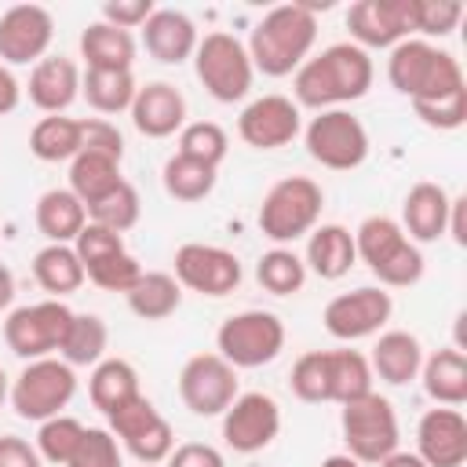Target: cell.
Returning <instances> with one entry per match:
<instances>
[{
	"label": "cell",
	"mask_w": 467,
	"mask_h": 467,
	"mask_svg": "<svg viewBox=\"0 0 467 467\" xmlns=\"http://www.w3.org/2000/svg\"><path fill=\"white\" fill-rule=\"evenodd\" d=\"M376 77V66L368 58V51H361L358 44L343 40V44H328L317 55H310L292 80L296 91V106H310V109H343L347 102H358L368 95Z\"/></svg>",
	"instance_id": "1"
},
{
	"label": "cell",
	"mask_w": 467,
	"mask_h": 467,
	"mask_svg": "<svg viewBox=\"0 0 467 467\" xmlns=\"http://www.w3.org/2000/svg\"><path fill=\"white\" fill-rule=\"evenodd\" d=\"M314 40H317V15H310L303 4H281L255 22L244 47L252 69H259L263 77H288L310 58Z\"/></svg>",
	"instance_id": "2"
},
{
	"label": "cell",
	"mask_w": 467,
	"mask_h": 467,
	"mask_svg": "<svg viewBox=\"0 0 467 467\" xmlns=\"http://www.w3.org/2000/svg\"><path fill=\"white\" fill-rule=\"evenodd\" d=\"M387 80H390L394 91H401L412 102H420V99H441L449 91L467 88L460 62L449 51L434 47L431 40H416V36H405L401 44L390 47Z\"/></svg>",
	"instance_id": "3"
},
{
	"label": "cell",
	"mask_w": 467,
	"mask_h": 467,
	"mask_svg": "<svg viewBox=\"0 0 467 467\" xmlns=\"http://www.w3.org/2000/svg\"><path fill=\"white\" fill-rule=\"evenodd\" d=\"M358 259L379 277V288H409L423 277V252L412 244L398 219L390 215H368L354 230Z\"/></svg>",
	"instance_id": "4"
},
{
	"label": "cell",
	"mask_w": 467,
	"mask_h": 467,
	"mask_svg": "<svg viewBox=\"0 0 467 467\" xmlns=\"http://www.w3.org/2000/svg\"><path fill=\"white\" fill-rule=\"evenodd\" d=\"M321 208H325L321 186L306 175H288L266 190L255 223H259L263 237H270L277 248H285L288 241H299L317 226Z\"/></svg>",
	"instance_id": "5"
},
{
	"label": "cell",
	"mask_w": 467,
	"mask_h": 467,
	"mask_svg": "<svg viewBox=\"0 0 467 467\" xmlns=\"http://www.w3.org/2000/svg\"><path fill=\"white\" fill-rule=\"evenodd\" d=\"M193 73L215 102H241L252 91V80H255L248 47L234 33H223V29L197 40Z\"/></svg>",
	"instance_id": "6"
},
{
	"label": "cell",
	"mask_w": 467,
	"mask_h": 467,
	"mask_svg": "<svg viewBox=\"0 0 467 467\" xmlns=\"http://www.w3.org/2000/svg\"><path fill=\"white\" fill-rule=\"evenodd\" d=\"M285 350V321L274 310L230 314L215 332V354L234 368L270 365Z\"/></svg>",
	"instance_id": "7"
},
{
	"label": "cell",
	"mask_w": 467,
	"mask_h": 467,
	"mask_svg": "<svg viewBox=\"0 0 467 467\" xmlns=\"http://www.w3.org/2000/svg\"><path fill=\"white\" fill-rule=\"evenodd\" d=\"M339 427H343L347 452L358 463H379L390 452H398V438H401L398 412L376 390H368L358 401H347L343 405V416H339Z\"/></svg>",
	"instance_id": "8"
},
{
	"label": "cell",
	"mask_w": 467,
	"mask_h": 467,
	"mask_svg": "<svg viewBox=\"0 0 467 467\" xmlns=\"http://www.w3.org/2000/svg\"><path fill=\"white\" fill-rule=\"evenodd\" d=\"M77 394V372L62 358H36L11 383V409L22 420H51L58 416Z\"/></svg>",
	"instance_id": "9"
},
{
	"label": "cell",
	"mask_w": 467,
	"mask_h": 467,
	"mask_svg": "<svg viewBox=\"0 0 467 467\" xmlns=\"http://www.w3.org/2000/svg\"><path fill=\"white\" fill-rule=\"evenodd\" d=\"M69 321H73V310L62 299H44V303H29V306H15L7 314V321H4V343L22 361L51 358L55 350H62Z\"/></svg>",
	"instance_id": "10"
},
{
	"label": "cell",
	"mask_w": 467,
	"mask_h": 467,
	"mask_svg": "<svg viewBox=\"0 0 467 467\" xmlns=\"http://www.w3.org/2000/svg\"><path fill=\"white\" fill-rule=\"evenodd\" d=\"M310 161L332 171H350L368 157V131L350 109H321L303 128Z\"/></svg>",
	"instance_id": "11"
},
{
	"label": "cell",
	"mask_w": 467,
	"mask_h": 467,
	"mask_svg": "<svg viewBox=\"0 0 467 467\" xmlns=\"http://www.w3.org/2000/svg\"><path fill=\"white\" fill-rule=\"evenodd\" d=\"M109 420V434L117 441H124V449L139 460V463H164L175 449V431L171 423L153 409V401L146 394H135L131 401H124L117 412L106 416Z\"/></svg>",
	"instance_id": "12"
},
{
	"label": "cell",
	"mask_w": 467,
	"mask_h": 467,
	"mask_svg": "<svg viewBox=\"0 0 467 467\" xmlns=\"http://www.w3.org/2000/svg\"><path fill=\"white\" fill-rule=\"evenodd\" d=\"M171 277H175L182 288H190V292L223 299V296L237 292L244 270H241V259H237L230 248L190 241V244L175 248V274H171Z\"/></svg>",
	"instance_id": "13"
},
{
	"label": "cell",
	"mask_w": 467,
	"mask_h": 467,
	"mask_svg": "<svg viewBox=\"0 0 467 467\" xmlns=\"http://www.w3.org/2000/svg\"><path fill=\"white\" fill-rule=\"evenodd\" d=\"M394 314V303H390V292L379 288V285H361L354 292H339L336 299H328L321 321H325V332L339 343H354V339H365V336H376Z\"/></svg>",
	"instance_id": "14"
},
{
	"label": "cell",
	"mask_w": 467,
	"mask_h": 467,
	"mask_svg": "<svg viewBox=\"0 0 467 467\" xmlns=\"http://www.w3.org/2000/svg\"><path fill=\"white\" fill-rule=\"evenodd\" d=\"M179 398L193 416H223L237 398V368L219 354H193L179 372Z\"/></svg>",
	"instance_id": "15"
},
{
	"label": "cell",
	"mask_w": 467,
	"mask_h": 467,
	"mask_svg": "<svg viewBox=\"0 0 467 467\" xmlns=\"http://www.w3.org/2000/svg\"><path fill=\"white\" fill-rule=\"evenodd\" d=\"M277 431H281V405L263 390L237 394L223 412V441L241 456L263 452L277 438Z\"/></svg>",
	"instance_id": "16"
},
{
	"label": "cell",
	"mask_w": 467,
	"mask_h": 467,
	"mask_svg": "<svg viewBox=\"0 0 467 467\" xmlns=\"http://www.w3.org/2000/svg\"><path fill=\"white\" fill-rule=\"evenodd\" d=\"M55 36V18L40 4H15L0 15V66H36Z\"/></svg>",
	"instance_id": "17"
},
{
	"label": "cell",
	"mask_w": 467,
	"mask_h": 467,
	"mask_svg": "<svg viewBox=\"0 0 467 467\" xmlns=\"http://www.w3.org/2000/svg\"><path fill=\"white\" fill-rule=\"evenodd\" d=\"M303 131V113L288 95L252 99L237 117V135L252 150H281Z\"/></svg>",
	"instance_id": "18"
},
{
	"label": "cell",
	"mask_w": 467,
	"mask_h": 467,
	"mask_svg": "<svg viewBox=\"0 0 467 467\" xmlns=\"http://www.w3.org/2000/svg\"><path fill=\"white\" fill-rule=\"evenodd\" d=\"M416 456L427 467H463L467 460V420L460 409L438 405L420 416Z\"/></svg>",
	"instance_id": "19"
},
{
	"label": "cell",
	"mask_w": 467,
	"mask_h": 467,
	"mask_svg": "<svg viewBox=\"0 0 467 467\" xmlns=\"http://www.w3.org/2000/svg\"><path fill=\"white\" fill-rule=\"evenodd\" d=\"M347 29L361 51L394 47L409 36V0H358L347 11Z\"/></svg>",
	"instance_id": "20"
},
{
	"label": "cell",
	"mask_w": 467,
	"mask_h": 467,
	"mask_svg": "<svg viewBox=\"0 0 467 467\" xmlns=\"http://www.w3.org/2000/svg\"><path fill=\"white\" fill-rule=\"evenodd\" d=\"M131 124L146 139H168V135L182 131V124H186V99H182V91L175 84H168V80L142 84L135 91V102H131Z\"/></svg>",
	"instance_id": "21"
},
{
	"label": "cell",
	"mask_w": 467,
	"mask_h": 467,
	"mask_svg": "<svg viewBox=\"0 0 467 467\" xmlns=\"http://www.w3.org/2000/svg\"><path fill=\"white\" fill-rule=\"evenodd\" d=\"M197 40H201V36H197L193 18L182 15V11H175V7H157V11L146 18V26H142V44H146V51H150L157 62H164V66H179V62L193 58Z\"/></svg>",
	"instance_id": "22"
},
{
	"label": "cell",
	"mask_w": 467,
	"mask_h": 467,
	"mask_svg": "<svg viewBox=\"0 0 467 467\" xmlns=\"http://www.w3.org/2000/svg\"><path fill=\"white\" fill-rule=\"evenodd\" d=\"M449 193L438 182H416L401 201V230L412 244H431L445 237L449 226Z\"/></svg>",
	"instance_id": "23"
},
{
	"label": "cell",
	"mask_w": 467,
	"mask_h": 467,
	"mask_svg": "<svg viewBox=\"0 0 467 467\" xmlns=\"http://www.w3.org/2000/svg\"><path fill=\"white\" fill-rule=\"evenodd\" d=\"M80 95V69L73 58L66 55H44L33 73H29V102L36 109H44L47 117L51 113H62L77 102Z\"/></svg>",
	"instance_id": "24"
},
{
	"label": "cell",
	"mask_w": 467,
	"mask_h": 467,
	"mask_svg": "<svg viewBox=\"0 0 467 467\" xmlns=\"http://www.w3.org/2000/svg\"><path fill=\"white\" fill-rule=\"evenodd\" d=\"M358 263V248H354V234L339 223H321L306 234V255L303 266L310 274H317L321 281H339L350 274V266Z\"/></svg>",
	"instance_id": "25"
},
{
	"label": "cell",
	"mask_w": 467,
	"mask_h": 467,
	"mask_svg": "<svg viewBox=\"0 0 467 467\" xmlns=\"http://www.w3.org/2000/svg\"><path fill=\"white\" fill-rule=\"evenodd\" d=\"M368 365H372V376H379L383 383L405 387V383H412V379L420 376L423 347H420V339H416L412 332L390 328V332H383V336L376 339Z\"/></svg>",
	"instance_id": "26"
},
{
	"label": "cell",
	"mask_w": 467,
	"mask_h": 467,
	"mask_svg": "<svg viewBox=\"0 0 467 467\" xmlns=\"http://www.w3.org/2000/svg\"><path fill=\"white\" fill-rule=\"evenodd\" d=\"M420 379H423V390L434 405L460 409L467 401V354L456 347L434 350L431 358H423Z\"/></svg>",
	"instance_id": "27"
},
{
	"label": "cell",
	"mask_w": 467,
	"mask_h": 467,
	"mask_svg": "<svg viewBox=\"0 0 467 467\" xmlns=\"http://www.w3.org/2000/svg\"><path fill=\"white\" fill-rule=\"evenodd\" d=\"M84 226H88V208L69 186L40 193V201H36V230L47 237V244H73Z\"/></svg>",
	"instance_id": "28"
},
{
	"label": "cell",
	"mask_w": 467,
	"mask_h": 467,
	"mask_svg": "<svg viewBox=\"0 0 467 467\" xmlns=\"http://www.w3.org/2000/svg\"><path fill=\"white\" fill-rule=\"evenodd\" d=\"M135 51V36L102 18L80 33V58L88 62V69H131Z\"/></svg>",
	"instance_id": "29"
},
{
	"label": "cell",
	"mask_w": 467,
	"mask_h": 467,
	"mask_svg": "<svg viewBox=\"0 0 467 467\" xmlns=\"http://www.w3.org/2000/svg\"><path fill=\"white\" fill-rule=\"evenodd\" d=\"M88 394H91V405L109 416L117 412L124 401H131L139 390V372L131 361L124 358H102L95 368H91V379H88Z\"/></svg>",
	"instance_id": "30"
},
{
	"label": "cell",
	"mask_w": 467,
	"mask_h": 467,
	"mask_svg": "<svg viewBox=\"0 0 467 467\" xmlns=\"http://www.w3.org/2000/svg\"><path fill=\"white\" fill-rule=\"evenodd\" d=\"M33 277H36V285L51 299H62V296L77 292L88 281L84 277V263L73 252V244H47V248H40L33 255Z\"/></svg>",
	"instance_id": "31"
},
{
	"label": "cell",
	"mask_w": 467,
	"mask_h": 467,
	"mask_svg": "<svg viewBox=\"0 0 467 467\" xmlns=\"http://www.w3.org/2000/svg\"><path fill=\"white\" fill-rule=\"evenodd\" d=\"M128 306H131V314L135 317H142V321H164V317H171L175 310H179V303H182V285L171 277V274H164V270H142V277L128 288Z\"/></svg>",
	"instance_id": "32"
},
{
	"label": "cell",
	"mask_w": 467,
	"mask_h": 467,
	"mask_svg": "<svg viewBox=\"0 0 467 467\" xmlns=\"http://www.w3.org/2000/svg\"><path fill=\"white\" fill-rule=\"evenodd\" d=\"M80 150H84V135H80V120L77 117L51 113V117H40L33 124V131H29V153L36 161L58 164V161H73Z\"/></svg>",
	"instance_id": "33"
},
{
	"label": "cell",
	"mask_w": 467,
	"mask_h": 467,
	"mask_svg": "<svg viewBox=\"0 0 467 467\" xmlns=\"http://www.w3.org/2000/svg\"><path fill=\"white\" fill-rule=\"evenodd\" d=\"M135 91H139V84H135L131 69H88L80 77V95L88 99V106L95 113H106V117L131 109Z\"/></svg>",
	"instance_id": "34"
},
{
	"label": "cell",
	"mask_w": 467,
	"mask_h": 467,
	"mask_svg": "<svg viewBox=\"0 0 467 467\" xmlns=\"http://www.w3.org/2000/svg\"><path fill=\"white\" fill-rule=\"evenodd\" d=\"M328 354V398L347 405L358 401L372 390V365L361 350L339 347V350H325Z\"/></svg>",
	"instance_id": "35"
},
{
	"label": "cell",
	"mask_w": 467,
	"mask_h": 467,
	"mask_svg": "<svg viewBox=\"0 0 467 467\" xmlns=\"http://www.w3.org/2000/svg\"><path fill=\"white\" fill-rule=\"evenodd\" d=\"M120 182V161L106 157V153H91V150H80L73 161H69V190L88 204H95L99 197H106L113 186Z\"/></svg>",
	"instance_id": "36"
},
{
	"label": "cell",
	"mask_w": 467,
	"mask_h": 467,
	"mask_svg": "<svg viewBox=\"0 0 467 467\" xmlns=\"http://www.w3.org/2000/svg\"><path fill=\"white\" fill-rule=\"evenodd\" d=\"M161 182H164V193L182 201V204H193V201H204L212 190H215V168L212 164H201L193 157H182V153H171L164 161V171H161Z\"/></svg>",
	"instance_id": "37"
},
{
	"label": "cell",
	"mask_w": 467,
	"mask_h": 467,
	"mask_svg": "<svg viewBox=\"0 0 467 467\" xmlns=\"http://www.w3.org/2000/svg\"><path fill=\"white\" fill-rule=\"evenodd\" d=\"M106 343H109V332H106V321L99 314H73L69 332H66L58 354H62V361L69 368L99 365L102 354H106Z\"/></svg>",
	"instance_id": "38"
},
{
	"label": "cell",
	"mask_w": 467,
	"mask_h": 467,
	"mask_svg": "<svg viewBox=\"0 0 467 467\" xmlns=\"http://www.w3.org/2000/svg\"><path fill=\"white\" fill-rule=\"evenodd\" d=\"M255 281L270 296H296L306 285V266L292 248H270L255 263Z\"/></svg>",
	"instance_id": "39"
},
{
	"label": "cell",
	"mask_w": 467,
	"mask_h": 467,
	"mask_svg": "<svg viewBox=\"0 0 467 467\" xmlns=\"http://www.w3.org/2000/svg\"><path fill=\"white\" fill-rule=\"evenodd\" d=\"M139 215H142V201H139V190L128 179H120L106 197H99L95 204H88V223L106 226L113 234L131 230L139 223Z\"/></svg>",
	"instance_id": "40"
},
{
	"label": "cell",
	"mask_w": 467,
	"mask_h": 467,
	"mask_svg": "<svg viewBox=\"0 0 467 467\" xmlns=\"http://www.w3.org/2000/svg\"><path fill=\"white\" fill-rule=\"evenodd\" d=\"M84 431H88V427H84L80 420L58 412V416H51V420L40 423L33 449L40 452V460H47V463H55V467H66V463L73 460V452H77Z\"/></svg>",
	"instance_id": "41"
},
{
	"label": "cell",
	"mask_w": 467,
	"mask_h": 467,
	"mask_svg": "<svg viewBox=\"0 0 467 467\" xmlns=\"http://www.w3.org/2000/svg\"><path fill=\"white\" fill-rule=\"evenodd\" d=\"M226 150H230V139H226V131H223L215 120H193V124H182V131H179V150H175V153L219 168L223 157H226Z\"/></svg>",
	"instance_id": "42"
},
{
	"label": "cell",
	"mask_w": 467,
	"mask_h": 467,
	"mask_svg": "<svg viewBox=\"0 0 467 467\" xmlns=\"http://www.w3.org/2000/svg\"><path fill=\"white\" fill-rule=\"evenodd\" d=\"M463 18L460 0H409V33L449 36Z\"/></svg>",
	"instance_id": "43"
},
{
	"label": "cell",
	"mask_w": 467,
	"mask_h": 467,
	"mask_svg": "<svg viewBox=\"0 0 467 467\" xmlns=\"http://www.w3.org/2000/svg\"><path fill=\"white\" fill-rule=\"evenodd\" d=\"M84 277H88L91 285H99L102 292H124V296H128V288L142 277V266H139V259L124 248V252L102 255V259H95V263H84Z\"/></svg>",
	"instance_id": "44"
},
{
	"label": "cell",
	"mask_w": 467,
	"mask_h": 467,
	"mask_svg": "<svg viewBox=\"0 0 467 467\" xmlns=\"http://www.w3.org/2000/svg\"><path fill=\"white\" fill-rule=\"evenodd\" d=\"M288 387L299 401H332L328 398V354L325 350H306L296 365H292V376H288Z\"/></svg>",
	"instance_id": "45"
},
{
	"label": "cell",
	"mask_w": 467,
	"mask_h": 467,
	"mask_svg": "<svg viewBox=\"0 0 467 467\" xmlns=\"http://www.w3.org/2000/svg\"><path fill=\"white\" fill-rule=\"evenodd\" d=\"M416 117L427 124V128H438V131H456L467 124V88L460 91H449L441 99H420L412 102Z\"/></svg>",
	"instance_id": "46"
},
{
	"label": "cell",
	"mask_w": 467,
	"mask_h": 467,
	"mask_svg": "<svg viewBox=\"0 0 467 467\" xmlns=\"http://www.w3.org/2000/svg\"><path fill=\"white\" fill-rule=\"evenodd\" d=\"M66 467H124L120 445L106 427H88L80 445H77V452H73V460Z\"/></svg>",
	"instance_id": "47"
},
{
	"label": "cell",
	"mask_w": 467,
	"mask_h": 467,
	"mask_svg": "<svg viewBox=\"0 0 467 467\" xmlns=\"http://www.w3.org/2000/svg\"><path fill=\"white\" fill-rule=\"evenodd\" d=\"M73 252L80 255V263H95V259H102V255L124 252V234H113V230H106V226L88 223V226L77 234Z\"/></svg>",
	"instance_id": "48"
},
{
	"label": "cell",
	"mask_w": 467,
	"mask_h": 467,
	"mask_svg": "<svg viewBox=\"0 0 467 467\" xmlns=\"http://www.w3.org/2000/svg\"><path fill=\"white\" fill-rule=\"evenodd\" d=\"M80 135H84V150L106 153V157H113V161L124 157V135H120L117 124H109L106 117H88V120H80Z\"/></svg>",
	"instance_id": "49"
},
{
	"label": "cell",
	"mask_w": 467,
	"mask_h": 467,
	"mask_svg": "<svg viewBox=\"0 0 467 467\" xmlns=\"http://www.w3.org/2000/svg\"><path fill=\"white\" fill-rule=\"evenodd\" d=\"M153 11H157L153 0H106L102 4V22L131 33V29H142Z\"/></svg>",
	"instance_id": "50"
},
{
	"label": "cell",
	"mask_w": 467,
	"mask_h": 467,
	"mask_svg": "<svg viewBox=\"0 0 467 467\" xmlns=\"http://www.w3.org/2000/svg\"><path fill=\"white\" fill-rule=\"evenodd\" d=\"M168 467H226L223 452L215 445H204V441H186V445H175L171 456L164 460Z\"/></svg>",
	"instance_id": "51"
},
{
	"label": "cell",
	"mask_w": 467,
	"mask_h": 467,
	"mask_svg": "<svg viewBox=\"0 0 467 467\" xmlns=\"http://www.w3.org/2000/svg\"><path fill=\"white\" fill-rule=\"evenodd\" d=\"M0 467H40V452L18 434H4L0 438Z\"/></svg>",
	"instance_id": "52"
},
{
	"label": "cell",
	"mask_w": 467,
	"mask_h": 467,
	"mask_svg": "<svg viewBox=\"0 0 467 467\" xmlns=\"http://www.w3.org/2000/svg\"><path fill=\"white\" fill-rule=\"evenodd\" d=\"M463 212H467V197H452L449 201V226H445V234L463 248L467 244V219H463Z\"/></svg>",
	"instance_id": "53"
},
{
	"label": "cell",
	"mask_w": 467,
	"mask_h": 467,
	"mask_svg": "<svg viewBox=\"0 0 467 467\" xmlns=\"http://www.w3.org/2000/svg\"><path fill=\"white\" fill-rule=\"evenodd\" d=\"M18 99H22V84L15 80V73H11L7 66H0V117L15 113Z\"/></svg>",
	"instance_id": "54"
},
{
	"label": "cell",
	"mask_w": 467,
	"mask_h": 467,
	"mask_svg": "<svg viewBox=\"0 0 467 467\" xmlns=\"http://www.w3.org/2000/svg\"><path fill=\"white\" fill-rule=\"evenodd\" d=\"M11 299H15V274L0 263V310L11 306Z\"/></svg>",
	"instance_id": "55"
},
{
	"label": "cell",
	"mask_w": 467,
	"mask_h": 467,
	"mask_svg": "<svg viewBox=\"0 0 467 467\" xmlns=\"http://www.w3.org/2000/svg\"><path fill=\"white\" fill-rule=\"evenodd\" d=\"M379 467H427L416 452H390L387 460H379Z\"/></svg>",
	"instance_id": "56"
},
{
	"label": "cell",
	"mask_w": 467,
	"mask_h": 467,
	"mask_svg": "<svg viewBox=\"0 0 467 467\" xmlns=\"http://www.w3.org/2000/svg\"><path fill=\"white\" fill-rule=\"evenodd\" d=\"M321 467H361V463H358L350 452H332V456L321 460Z\"/></svg>",
	"instance_id": "57"
},
{
	"label": "cell",
	"mask_w": 467,
	"mask_h": 467,
	"mask_svg": "<svg viewBox=\"0 0 467 467\" xmlns=\"http://www.w3.org/2000/svg\"><path fill=\"white\" fill-rule=\"evenodd\" d=\"M11 398V379H7V372L0 368V409H4V401Z\"/></svg>",
	"instance_id": "58"
},
{
	"label": "cell",
	"mask_w": 467,
	"mask_h": 467,
	"mask_svg": "<svg viewBox=\"0 0 467 467\" xmlns=\"http://www.w3.org/2000/svg\"><path fill=\"white\" fill-rule=\"evenodd\" d=\"M139 467H157V463H139Z\"/></svg>",
	"instance_id": "59"
}]
</instances>
